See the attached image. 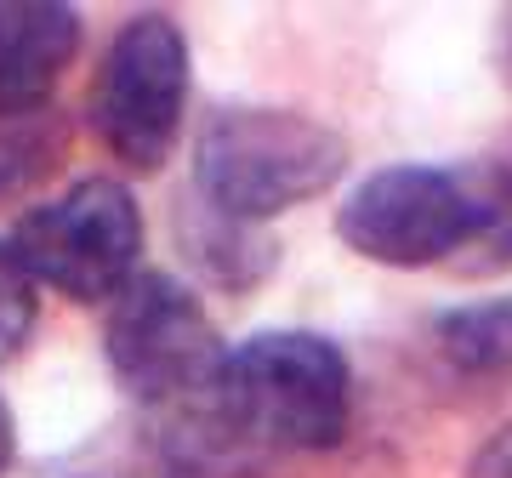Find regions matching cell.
<instances>
[{
	"instance_id": "1",
	"label": "cell",
	"mask_w": 512,
	"mask_h": 478,
	"mask_svg": "<svg viewBox=\"0 0 512 478\" xmlns=\"http://www.w3.org/2000/svg\"><path fill=\"white\" fill-rule=\"evenodd\" d=\"M342 239L393 268H507L512 262V171L393 166L359 183L342 205Z\"/></svg>"
},
{
	"instance_id": "2",
	"label": "cell",
	"mask_w": 512,
	"mask_h": 478,
	"mask_svg": "<svg viewBox=\"0 0 512 478\" xmlns=\"http://www.w3.org/2000/svg\"><path fill=\"white\" fill-rule=\"evenodd\" d=\"M205 416L251 450H325L348 427V365L319 336H256L222 365Z\"/></svg>"
},
{
	"instance_id": "3",
	"label": "cell",
	"mask_w": 512,
	"mask_h": 478,
	"mask_svg": "<svg viewBox=\"0 0 512 478\" xmlns=\"http://www.w3.org/2000/svg\"><path fill=\"white\" fill-rule=\"evenodd\" d=\"M200 194L222 217H274L342 177V143L285 109H228L200 131Z\"/></svg>"
},
{
	"instance_id": "4",
	"label": "cell",
	"mask_w": 512,
	"mask_h": 478,
	"mask_svg": "<svg viewBox=\"0 0 512 478\" xmlns=\"http://www.w3.org/2000/svg\"><path fill=\"white\" fill-rule=\"evenodd\" d=\"M35 285H52L80 302L120 296L137 279L143 251V211L120 183L86 177L57 200L35 205L6 239Z\"/></svg>"
},
{
	"instance_id": "5",
	"label": "cell",
	"mask_w": 512,
	"mask_h": 478,
	"mask_svg": "<svg viewBox=\"0 0 512 478\" xmlns=\"http://www.w3.org/2000/svg\"><path fill=\"white\" fill-rule=\"evenodd\" d=\"M109 365L143 405L211 410L228 359L194 291L165 274H137L109 308Z\"/></svg>"
},
{
	"instance_id": "6",
	"label": "cell",
	"mask_w": 512,
	"mask_h": 478,
	"mask_svg": "<svg viewBox=\"0 0 512 478\" xmlns=\"http://www.w3.org/2000/svg\"><path fill=\"white\" fill-rule=\"evenodd\" d=\"M188 103V52L177 23L137 18L114 35L92 86V126L131 171L165 166Z\"/></svg>"
},
{
	"instance_id": "7",
	"label": "cell",
	"mask_w": 512,
	"mask_h": 478,
	"mask_svg": "<svg viewBox=\"0 0 512 478\" xmlns=\"http://www.w3.org/2000/svg\"><path fill=\"white\" fill-rule=\"evenodd\" d=\"M80 52V18L63 0H0V114L52 97Z\"/></svg>"
},
{
	"instance_id": "8",
	"label": "cell",
	"mask_w": 512,
	"mask_h": 478,
	"mask_svg": "<svg viewBox=\"0 0 512 478\" xmlns=\"http://www.w3.org/2000/svg\"><path fill=\"white\" fill-rule=\"evenodd\" d=\"M439 348L461 370H507L512 365V302H478L439 325Z\"/></svg>"
},
{
	"instance_id": "9",
	"label": "cell",
	"mask_w": 512,
	"mask_h": 478,
	"mask_svg": "<svg viewBox=\"0 0 512 478\" xmlns=\"http://www.w3.org/2000/svg\"><path fill=\"white\" fill-rule=\"evenodd\" d=\"M29 331H35V279L12 245H0V359H12Z\"/></svg>"
},
{
	"instance_id": "10",
	"label": "cell",
	"mask_w": 512,
	"mask_h": 478,
	"mask_svg": "<svg viewBox=\"0 0 512 478\" xmlns=\"http://www.w3.org/2000/svg\"><path fill=\"white\" fill-rule=\"evenodd\" d=\"M473 478H512V427H501L473 461Z\"/></svg>"
},
{
	"instance_id": "11",
	"label": "cell",
	"mask_w": 512,
	"mask_h": 478,
	"mask_svg": "<svg viewBox=\"0 0 512 478\" xmlns=\"http://www.w3.org/2000/svg\"><path fill=\"white\" fill-rule=\"evenodd\" d=\"M6 461H12V416L0 405V473H6Z\"/></svg>"
}]
</instances>
